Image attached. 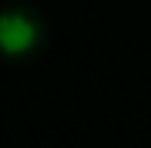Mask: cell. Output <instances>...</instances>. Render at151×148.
Returning a JSON list of instances; mask_svg holds the SVG:
<instances>
[{
    "instance_id": "obj_1",
    "label": "cell",
    "mask_w": 151,
    "mask_h": 148,
    "mask_svg": "<svg viewBox=\"0 0 151 148\" xmlns=\"http://www.w3.org/2000/svg\"><path fill=\"white\" fill-rule=\"evenodd\" d=\"M47 44V20L30 4L0 7V57L4 61H30Z\"/></svg>"
}]
</instances>
